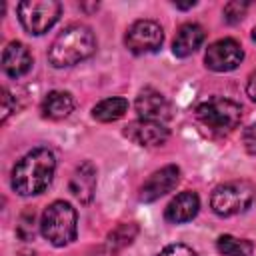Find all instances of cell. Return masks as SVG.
Returning <instances> with one entry per match:
<instances>
[{"instance_id":"obj_1","label":"cell","mask_w":256,"mask_h":256,"mask_svg":"<svg viewBox=\"0 0 256 256\" xmlns=\"http://www.w3.org/2000/svg\"><path fill=\"white\" fill-rule=\"evenodd\" d=\"M54 170H56V158L52 150L34 148L14 164L10 186L20 196H36L50 186Z\"/></svg>"},{"instance_id":"obj_2","label":"cell","mask_w":256,"mask_h":256,"mask_svg":"<svg viewBox=\"0 0 256 256\" xmlns=\"http://www.w3.org/2000/svg\"><path fill=\"white\" fill-rule=\"evenodd\" d=\"M96 52V36L88 26L72 24L64 28L48 48V62L54 68H68Z\"/></svg>"},{"instance_id":"obj_3","label":"cell","mask_w":256,"mask_h":256,"mask_svg":"<svg viewBox=\"0 0 256 256\" xmlns=\"http://www.w3.org/2000/svg\"><path fill=\"white\" fill-rule=\"evenodd\" d=\"M40 232L56 248L72 244L78 232L76 208L64 200H54L52 204H48L40 218Z\"/></svg>"},{"instance_id":"obj_4","label":"cell","mask_w":256,"mask_h":256,"mask_svg":"<svg viewBox=\"0 0 256 256\" xmlns=\"http://www.w3.org/2000/svg\"><path fill=\"white\" fill-rule=\"evenodd\" d=\"M256 190L248 180H230L216 186L210 194V208L218 216H236L250 208Z\"/></svg>"},{"instance_id":"obj_5","label":"cell","mask_w":256,"mask_h":256,"mask_svg":"<svg viewBox=\"0 0 256 256\" xmlns=\"http://www.w3.org/2000/svg\"><path fill=\"white\" fill-rule=\"evenodd\" d=\"M196 118L212 132H232L242 120V106L228 98H208L196 106Z\"/></svg>"},{"instance_id":"obj_6","label":"cell","mask_w":256,"mask_h":256,"mask_svg":"<svg viewBox=\"0 0 256 256\" xmlns=\"http://www.w3.org/2000/svg\"><path fill=\"white\" fill-rule=\"evenodd\" d=\"M18 20L28 34H46L60 18L62 4L56 0H24L18 4Z\"/></svg>"},{"instance_id":"obj_7","label":"cell","mask_w":256,"mask_h":256,"mask_svg":"<svg viewBox=\"0 0 256 256\" xmlns=\"http://www.w3.org/2000/svg\"><path fill=\"white\" fill-rule=\"evenodd\" d=\"M164 42L162 26L154 20H136L124 36V44L132 54L156 52Z\"/></svg>"},{"instance_id":"obj_8","label":"cell","mask_w":256,"mask_h":256,"mask_svg":"<svg viewBox=\"0 0 256 256\" xmlns=\"http://www.w3.org/2000/svg\"><path fill=\"white\" fill-rule=\"evenodd\" d=\"M244 60V50L234 38H220L204 52V64L212 72H230Z\"/></svg>"},{"instance_id":"obj_9","label":"cell","mask_w":256,"mask_h":256,"mask_svg":"<svg viewBox=\"0 0 256 256\" xmlns=\"http://www.w3.org/2000/svg\"><path fill=\"white\" fill-rule=\"evenodd\" d=\"M134 108H136V112L142 120H152V122H162L164 124L172 116L170 102L164 98L162 92H158L150 86H146L138 92Z\"/></svg>"},{"instance_id":"obj_10","label":"cell","mask_w":256,"mask_h":256,"mask_svg":"<svg viewBox=\"0 0 256 256\" xmlns=\"http://www.w3.org/2000/svg\"><path fill=\"white\" fill-rule=\"evenodd\" d=\"M178 180H180V168L174 164H168V166H164V168H160L148 176V180L140 188L138 198L142 202H154L160 196L168 194L178 184Z\"/></svg>"},{"instance_id":"obj_11","label":"cell","mask_w":256,"mask_h":256,"mask_svg":"<svg viewBox=\"0 0 256 256\" xmlns=\"http://www.w3.org/2000/svg\"><path fill=\"white\" fill-rule=\"evenodd\" d=\"M124 136L138 146H162L168 140L170 132L162 122L138 118L124 126Z\"/></svg>"},{"instance_id":"obj_12","label":"cell","mask_w":256,"mask_h":256,"mask_svg":"<svg viewBox=\"0 0 256 256\" xmlns=\"http://www.w3.org/2000/svg\"><path fill=\"white\" fill-rule=\"evenodd\" d=\"M68 188L76 200H80L82 204H88L96 192V166L90 160H84L82 164H78L70 176Z\"/></svg>"},{"instance_id":"obj_13","label":"cell","mask_w":256,"mask_h":256,"mask_svg":"<svg viewBox=\"0 0 256 256\" xmlns=\"http://www.w3.org/2000/svg\"><path fill=\"white\" fill-rule=\"evenodd\" d=\"M32 68V54L22 42H8L2 52V70L10 78H20Z\"/></svg>"},{"instance_id":"obj_14","label":"cell","mask_w":256,"mask_h":256,"mask_svg":"<svg viewBox=\"0 0 256 256\" xmlns=\"http://www.w3.org/2000/svg\"><path fill=\"white\" fill-rule=\"evenodd\" d=\"M198 210H200L198 194L192 190H184L176 198L170 200V204L164 210V218L170 224H184V222H190L192 218H196Z\"/></svg>"},{"instance_id":"obj_15","label":"cell","mask_w":256,"mask_h":256,"mask_svg":"<svg viewBox=\"0 0 256 256\" xmlns=\"http://www.w3.org/2000/svg\"><path fill=\"white\" fill-rule=\"evenodd\" d=\"M206 38V32L200 24H194V22H188V24H182L172 40V52L174 56L178 58H186L190 54H194L202 42Z\"/></svg>"},{"instance_id":"obj_16","label":"cell","mask_w":256,"mask_h":256,"mask_svg":"<svg viewBox=\"0 0 256 256\" xmlns=\"http://www.w3.org/2000/svg\"><path fill=\"white\" fill-rule=\"evenodd\" d=\"M74 98L70 92H64V90H52L44 96L42 100V106H40V112L44 118L48 120H64L72 114L74 110Z\"/></svg>"},{"instance_id":"obj_17","label":"cell","mask_w":256,"mask_h":256,"mask_svg":"<svg viewBox=\"0 0 256 256\" xmlns=\"http://www.w3.org/2000/svg\"><path fill=\"white\" fill-rule=\"evenodd\" d=\"M136 234H138V226L134 222H122V224H118L106 236V240H104V244L100 248L102 256H116L120 250H124L126 246L132 244V240L136 238Z\"/></svg>"},{"instance_id":"obj_18","label":"cell","mask_w":256,"mask_h":256,"mask_svg":"<svg viewBox=\"0 0 256 256\" xmlns=\"http://www.w3.org/2000/svg\"><path fill=\"white\" fill-rule=\"evenodd\" d=\"M128 110V100L120 98V96H112V98H104L100 100L94 108H92V116L98 122H114L118 118H122Z\"/></svg>"},{"instance_id":"obj_19","label":"cell","mask_w":256,"mask_h":256,"mask_svg":"<svg viewBox=\"0 0 256 256\" xmlns=\"http://www.w3.org/2000/svg\"><path fill=\"white\" fill-rule=\"evenodd\" d=\"M216 248L222 256H252L254 244L244 238H236L230 234H222L216 240Z\"/></svg>"},{"instance_id":"obj_20","label":"cell","mask_w":256,"mask_h":256,"mask_svg":"<svg viewBox=\"0 0 256 256\" xmlns=\"http://www.w3.org/2000/svg\"><path fill=\"white\" fill-rule=\"evenodd\" d=\"M18 230V236L22 240H34V210H26L22 216H20V222L16 226Z\"/></svg>"},{"instance_id":"obj_21","label":"cell","mask_w":256,"mask_h":256,"mask_svg":"<svg viewBox=\"0 0 256 256\" xmlns=\"http://www.w3.org/2000/svg\"><path fill=\"white\" fill-rule=\"evenodd\" d=\"M246 10H248V2H228L224 6V20L228 24H236L244 18Z\"/></svg>"},{"instance_id":"obj_22","label":"cell","mask_w":256,"mask_h":256,"mask_svg":"<svg viewBox=\"0 0 256 256\" xmlns=\"http://www.w3.org/2000/svg\"><path fill=\"white\" fill-rule=\"evenodd\" d=\"M158 256H198V254L186 244H170V246L162 248Z\"/></svg>"},{"instance_id":"obj_23","label":"cell","mask_w":256,"mask_h":256,"mask_svg":"<svg viewBox=\"0 0 256 256\" xmlns=\"http://www.w3.org/2000/svg\"><path fill=\"white\" fill-rule=\"evenodd\" d=\"M242 144L246 148L248 154L256 156V124H250L248 128H244L242 132Z\"/></svg>"},{"instance_id":"obj_24","label":"cell","mask_w":256,"mask_h":256,"mask_svg":"<svg viewBox=\"0 0 256 256\" xmlns=\"http://www.w3.org/2000/svg\"><path fill=\"white\" fill-rule=\"evenodd\" d=\"M0 112H2V116H0L2 122H6L12 112H16V100L12 98V94L6 88H2V108H0Z\"/></svg>"},{"instance_id":"obj_25","label":"cell","mask_w":256,"mask_h":256,"mask_svg":"<svg viewBox=\"0 0 256 256\" xmlns=\"http://www.w3.org/2000/svg\"><path fill=\"white\" fill-rule=\"evenodd\" d=\"M246 94L250 96V100L256 102V70L248 76V82H246Z\"/></svg>"},{"instance_id":"obj_26","label":"cell","mask_w":256,"mask_h":256,"mask_svg":"<svg viewBox=\"0 0 256 256\" xmlns=\"http://www.w3.org/2000/svg\"><path fill=\"white\" fill-rule=\"evenodd\" d=\"M174 6H176V8H180V10H188V8H192V6H196V2H188V4H178V2H176Z\"/></svg>"},{"instance_id":"obj_27","label":"cell","mask_w":256,"mask_h":256,"mask_svg":"<svg viewBox=\"0 0 256 256\" xmlns=\"http://www.w3.org/2000/svg\"><path fill=\"white\" fill-rule=\"evenodd\" d=\"M252 40L256 42V26H254V30H252Z\"/></svg>"}]
</instances>
